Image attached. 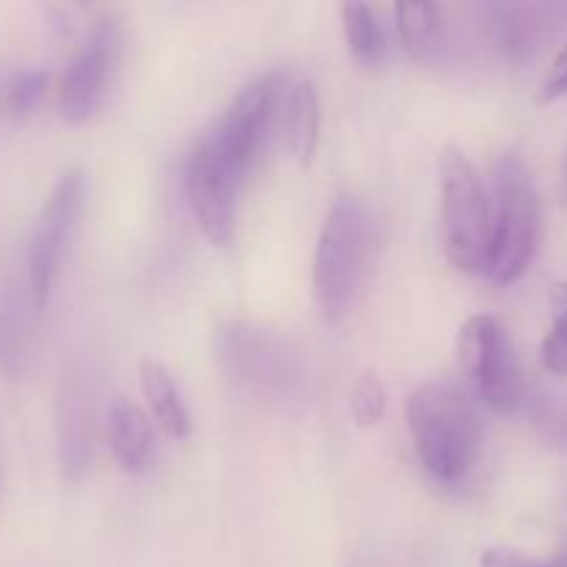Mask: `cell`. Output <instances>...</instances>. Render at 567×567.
Segmentation results:
<instances>
[{"mask_svg": "<svg viewBox=\"0 0 567 567\" xmlns=\"http://www.w3.org/2000/svg\"><path fill=\"white\" fill-rule=\"evenodd\" d=\"M408 426L424 468L437 482H460L482 449V415L460 382L437 377L408 399Z\"/></svg>", "mask_w": 567, "mask_h": 567, "instance_id": "obj_1", "label": "cell"}, {"mask_svg": "<svg viewBox=\"0 0 567 567\" xmlns=\"http://www.w3.org/2000/svg\"><path fill=\"white\" fill-rule=\"evenodd\" d=\"M371 214L363 199L341 197L321 225L313 258V297L321 319L341 321L352 310L371 258Z\"/></svg>", "mask_w": 567, "mask_h": 567, "instance_id": "obj_2", "label": "cell"}, {"mask_svg": "<svg viewBox=\"0 0 567 567\" xmlns=\"http://www.w3.org/2000/svg\"><path fill=\"white\" fill-rule=\"evenodd\" d=\"M493 238L485 275L498 286L520 280L540 247V197L529 169L515 153H504L493 172Z\"/></svg>", "mask_w": 567, "mask_h": 567, "instance_id": "obj_3", "label": "cell"}, {"mask_svg": "<svg viewBox=\"0 0 567 567\" xmlns=\"http://www.w3.org/2000/svg\"><path fill=\"white\" fill-rule=\"evenodd\" d=\"M441 194L446 255L465 275L485 271L493 238V205L474 161L454 144L441 150Z\"/></svg>", "mask_w": 567, "mask_h": 567, "instance_id": "obj_4", "label": "cell"}, {"mask_svg": "<svg viewBox=\"0 0 567 567\" xmlns=\"http://www.w3.org/2000/svg\"><path fill=\"white\" fill-rule=\"evenodd\" d=\"M83 188H86L83 169L72 166V169L61 172L55 186L50 188L48 199L39 208L37 219H33L25 249V280L39 313L48 308L50 293H53L61 255H64L66 238L75 227L78 210L83 203Z\"/></svg>", "mask_w": 567, "mask_h": 567, "instance_id": "obj_5", "label": "cell"}, {"mask_svg": "<svg viewBox=\"0 0 567 567\" xmlns=\"http://www.w3.org/2000/svg\"><path fill=\"white\" fill-rule=\"evenodd\" d=\"M457 360L471 388L498 413H509L520 399V371L513 341L496 316H471L457 336Z\"/></svg>", "mask_w": 567, "mask_h": 567, "instance_id": "obj_6", "label": "cell"}, {"mask_svg": "<svg viewBox=\"0 0 567 567\" xmlns=\"http://www.w3.org/2000/svg\"><path fill=\"white\" fill-rule=\"evenodd\" d=\"M241 177L221 155L216 133L194 147L186 169V197L199 230L214 247H230L236 236V186Z\"/></svg>", "mask_w": 567, "mask_h": 567, "instance_id": "obj_7", "label": "cell"}, {"mask_svg": "<svg viewBox=\"0 0 567 567\" xmlns=\"http://www.w3.org/2000/svg\"><path fill=\"white\" fill-rule=\"evenodd\" d=\"M94 419H97V377L92 365L75 360L64 369L55 402V446L66 482H81L92 465Z\"/></svg>", "mask_w": 567, "mask_h": 567, "instance_id": "obj_8", "label": "cell"}, {"mask_svg": "<svg viewBox=\"0 0 567 567\" xmlns=\"http://www.w3.org/2000/svg\"><path fill=\"white\" fill-rule=\"evenodd\" d=\"M120 59V25L109 17L89 31L59 81V114L66 125H83L100 109L109 89L111 72Z\"/></svg>", "mask_w": 567, "mask_h": 567, "instance_id": "obj_9", "label": "cell"}, {"mask_svg": "<svg viewBox=\"0 0 567 567\" xmlns=\"http://www.w3.org/2000/svg\"><path fill=\"white\" fill-rule=\"evenodd\" d=\"M280 86V75L260 78V81L241 89L230 103V109H227L216 138H219L221 155H225L227 164L233 166L238 177L247 175L255 161H258L260 144L269 133L271 116H275Z\"/></svg>", "mask_w": 567, "mask_h": 567, "instance_id": "obj_10", "label": "cell"}, {"mask_svg": "<svg viewBox=\"0 0 567 567\" xmlns=\"http://www.w3.org/2000/svg\"><path fill=\"white\" fill-rule=\"evenodd\" d=\"M33 305L25 277H9L0 286V374L6 380H22L31 363L33 347Z\"/></svg>", "mask_w": 567, "mask_h": 567, "instance_id": "obj_11", "label": "cell"}, {"mask_svg": "<svg viewBox=\"0 0 567 567\" xmlns=\"http://www.w3.org/2000/svg\"><path fill=\"white\" fill-rule=\"evenodd\" d=\"M109 446L127 474H142L147 468L153 449L147 415L125 396H116L109 408Z\"/></svg>", "mask_w": 567, "mask_h": 567, "instance_id": "obj_12", "label": "cell"}, {"mask_svg": "<svg viewBox=\"0 0 567 567\" xmlns=\"http://www.w3.org/2000/svg\"><path fill=\"white\" fill-rule=\"evenodd\" d=\"M396 28L402 48L410 59L421 64H432L441 59L446 48V33H443V9L435 3H399L396 6Z\"/></svg>", "mask_w": 567, "mask_h": 567, "instance_id": "obj_13", "label": "cell"}, {"mask_svg": "<svg viewBox=\"0 0 567 567\" xmlns=\"http://www.w3.org/2000/svg\"><path fill=\"white\" fill-rule=\"evenodd\" d=\"M142 391L166 435L186 437L192 432V415L183 404L181 391L158 360H144L142 363Z\"/></svg>", "mask_w": 567, "mask_h": 567, "instance_id": "obj_14", "label": "cell"}, {"mask_svg": "<svg viewBox=\"0 0 567 567\" xmlns=\"http://www.w3.org/2000/svg\"><path fill=\"white\" fill-rule=\"evenodd\" d=\"M286 131H288V147H291L293 158L302 166L313 161L316 147H319L321 133V103L319 92L313 83L302 81L291 89L288 97V114H286Z\"/></svg>", "mask_w": 567, "mask_h": 567, "instance_id": "obj_15", "label": "cell"}, {"mask_svg": "<svg viewBox=\"0 0 567 567\" xmlns=\"http://www.w3.org/2000/svg\"><path fill=\"white\" fill-rule=\"evenodd\" d=\"M50 89L48 70L0 72V122H17L39 109Z\"/></svg>", "mask_w": 567, "mask_h": 567, "instance_id": "obj_16", "label": "cell"}, {"mask_svg": "<svg viewBox=\"0 0 567 567\" xmlns=\"http://www.w3.org/2000/svg\"><path fill=\"white\" fill-rule=\"evenodd\" d=\"M341 22L343 37H347L349 53L360 61V64H380L385 59V31H382L380 20H377L374 9L365 3H343L341 6Z\"/></svg>", "mask_w": 567, "mask_h": 567, "instance_id": "obj_17", "label": "cell"}, {"mask_svg": "<svg viewBox=\"0 0 567 567\" xmlns=\"http://www.w3.org/2000/svg\"><path fill=\"white\" fill-rule=\"evenodd\" d=\"M551 310L554 324L548 330L546 341L540 347L543 365L551 374L567 377V282H559L551 291Z\"/></svg>", "mask_w": 567, "mask_h": 567, "instance_id": "obj_18", "label": "cell"}, {"mask_svg": "<svg viewBox=\"0 0 567 567\" xmlns=\"http://www.w3.org/2000/svg\"><path fill=\"white\" fill-rule=\"evenodd\" d=\"M388 393L374 371H363L352 385V419L358 426H377L385 415Z\"/></svg>", "mask_w": 567, "mask_h": 567, "instance_id": "obj_19", "label": "cell"}, {"mask_svg": "<svg viewBox=\"0 0 567 567\" xmlns=\"http://www.w3.org/2000/svg\"><path fill=\"white\" fill-rule=\"evenodd\" d=\"M563 97H567V42L557 53L554 64L548 66L540 89H537V103H543V105L557 103V100H563Z\"/></svg>", "mask_w": 567, "mask_h": 567, "instance_id": "obj_20", "label": "cell"}, {"mask_svg": "<svg viewBox=\"0 0 567 567\" xmlns=\"http://www.w3.org/2000/svg\"><path fill=\"white\" fill-rule=\"evenodd\" d=\"M482 567H546L535 559L524 557L518 551H509V548H487L482 554Z\"/></svg>", "mask_w": 567, "mask_h": 567, "instance_id": "obj_21", "label": "cell"}]
</instances>
